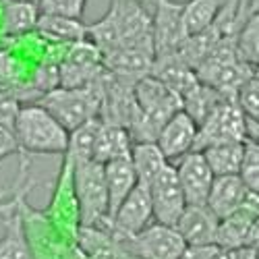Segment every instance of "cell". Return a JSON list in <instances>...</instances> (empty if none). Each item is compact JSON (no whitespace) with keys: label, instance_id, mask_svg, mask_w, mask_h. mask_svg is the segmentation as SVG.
I'll return each mask as SVG.
<instances>
[{"label":"cell","instance_id":"cell-27","mask_svg":"<svg viewBox=\"0 0 259 259\" xmlns=\"http://www.w3.org/2000/svg\"><path fill=\"white\" fill-rule=\"evenodd\" d=\"M241 179L251 193L259 195V139L245 141V160H243Z\"/></svg>","mask_w":259,"mask_h":259},{"label":"cell","instance_id":"cell-9","mask_svg":"<svg viewBox=\"0 0 259 259\" xmlns=\"http://www.w3.org/2000/svg\"><path fill=\"white\" fill-rule=\"evenodd\" d=\"M197 135H199L197 122L193 120L185 110H181L162 126L156 143L160 147V152L164 154V158L170 164H177L187 154L195 152Z\"/></svg>","mask_w":259,"mask_h":259},{"label":"cell","instance_id":"cell-36","mask_svg":"<svg viewBox=\"0 0 259 259\" xmlns=\"http://www.w3.org/2000/svg\"><path fill=\"white\" fill-rule=\"evenodd\" d=\"M29 3H39V0H29Z\"/></svg>","mask_w":259,"mask_h":259},{"label":"cell","instance_id":"cell-12","mask_svg":"<svg viewBox=\"0 0 259 259\" xmlns=\"http://www.w3.org/2000/svg\"><path fill=\"white\" fill-rule=\"evenodd\" d=\"M220 220L207 205H187L179 224L175 226L187 247H209L218 239Z\"/></svg>","mask_w":259,"mask_h":259},{"label":"cell","instance_id":"cell-29","mask_svg":"<svg viewBox=\"0 0 259 259\" xmlns=\"http://www.w3.org/2000/svg\"><path fill=\"white\" fill-rule=\"evenodd\" d=\"M27 166H29L27 158H21V170H19V179H17V183H15V189H13V195H11V199H7V201H0V215H3V218H5V215H9V213L19 205L21 195L29 193L31 187L35 185L31 179H27Z\"/></svg>","mask_w":259,"mask_h":259},{"label":"cell","instance_id":"cell-26","mask_svg":"<svg viewBox=\"0 0 259 259\" xmlns=\"http://www.w3.org/2000/svg\"><path fill=\"white\" fill-rule=\"evenodd\" d=\"M247 118V139H259V77H251L236 96Z\"/></svg>","mask_w":259,"mask_h":259},{"label":"cell","instance_id":"cell-8","mask_svg":"<svg viewBox=\"0 0 259 259\" xmlns=\"http://www.w3.org/2000/svg\"><path fill=\"white\" fill-rule=\"evenodd\" d=\"M152 218H154V205H152L149 189L143 185H137L131 191V195L122 201V205L114 213V218L102 226H108L116 236L131 239V236L139 234L143 228L152 224Z\"/></svg>","mask_w":259,"mask_h":259},{"label":"cell","instance_id":"cell-25","mask_svg":"<svg viewBox=\"0 0 259 259\" xmlns=\"http://www.w3.org/2000/svg\"><path fill=\"white\" fill-rule=\"evenodd\" d=\"M236 56L253 71L259 67V15H249L236 33Z\"/></svg>","mask_w":259,"mask_h":259},{"label":"cell","instance_id":"cell-10","mask_svg":"<svg viewBox=\"0 0 259 259\" xmlns=\"http://www.w3.org/2000/svg\"><path fill=\"white\" fill-rule=\"evenodd\" d=\"M187 205H205L213 185V172L201 152H191L175 164Z\"/></svg>","mask_w":259,"mask_h":259},{"label":"cell","instance_id":"cell-35","mask_svg":"<svg viewBox=\"0 0 259 259\" xmlns=\"http://www.w3.org/2000/svg\"><path fill=\"white\" fill-rule=\"evenodd\" d=\"M255 77H259V67H257V69H255Z\"/></svg>","mask_w":259,"mask_h":259},{"label":"cell","instance_id":"cell-28","mask_svg":"<svg viewBox=\"0 0 259 259\" xmlns=\"http://www.w3.org/2000/svg\"><path fill=\"white\" fill-rule=\"evenodd\" d=\"M39 13L46 15H62L71 19H83L88 0H39Z\"/></svg>","mask_w":259,"mask_h":259},{"label":"cell","instance_id":"cell-20","mask_svg":"<svg viewBox=\"0 0 259 259\" xmlns=\"http://www.w3.org/2000/svg\"><path fill=\"white\" fill-rule=\"evenodd\" d=\"M133 168L137 172V181L143 187H149L160 172L170 164L160 152L158 143H135L131 154Z\"/></svg>","mask_w":259,"mask_h":259},{"label":"cell","instance_id":"cell-11","mask_svg":"<svg viewBox=\"0 0 259 259\" xmlns=\"http://www.w3.org/2000/svg\"><path fill=\"white\" fill-rule=\"evenodd\" d=\"M257 215H259V195L249 191L245 203L236 209L232 215L220 220L215 245H218L220 249H224V251H232V249L245 247L249 230H251V224L255 222Z\"/></svg>","mask_w":259,"mask_h":259},{"label":"cell","instance_id":"cell-21","mask_svg":"<svg viewBox=\"0 0 259 259\" xmlns=\"http://www.w3.org/2000/svg\"><path fill=\"white\" fill-rule=\"evenodd\" d=\"M39 7L29 0H9L5 5V21L3 31L5 35H23L37 27Z\"/></svg>","mask_w":259,"mask_h":259},{"label":"cell","instance_id":"cell-16","mask_svg":"<svg viewBox=\"0 0 259 259\" xmlns=\"http://www.w3.org/2000/svg\"><path fill=\"white\" fill-rule=\"evenodd\" d=\"M133 145L135 141L124 126L102 120L96 139L94 160L100 164H108L114 160H128L133 154Z\"/></svg>","mask_w":259,"mask_h":259},{"label":"cell","instance_id":"cell-2","mask_svg":"<svg viewBox=\"0 0 259 259\" xmlns=\"http://www.w3.org/2000/svg\"><path fill=\"white\" fill-rule=\"evenodd\" d=\"M104 77V75H102ZM104 102V88L102 79L88 88H58L41 98H37L35 104H39L67 128L75 131L81 124L90 122L94 118H100Z\"/></svg>","mask_w":259,"mask_h":259},{"label":"cell","instance_id":"cell-22","mask_svg":"<svg viewBox=\"0 0 259 259\" xmlns=\"http://www.w3.org/2000/svg\"><path fill=\"white\" fill-rule=\"evenodd\" d=\"M224 100H230V98H224L220 92H215L213 88L205 83H197L185 98H183V110L197 122V126H201L207 116L218 108Z\"/></svg>","mask_w":259,"mask_h":259},{"label":"cell","instance_id":"cell-24","mask_svg":"<svg viewBox=\"0 0 259 259\" xmlns=\"http://www.w3.org/2000/svg\"><path fill=\"white\" fill-rule=\"evenodd\" d=\"M228 0H187L185 7V29L189 35H195L207 29Z\"/></svg>","mask_w":259,"mask_h":259},{"label":"cell","instance_id":"cell-34","mask_svg":"<svg viewBox=\"0 0 259 259\" xmlns=\"http://www.w3.org/2000/svg\"><path fill=\"white\" fill-rule=\"evenodd\" d=\"M247 13L259 15V0H247Z\"/></svg>","mask_w":259,"mask_h":259},{"label":"cell","instance_id":"cell-3","mask_svg":"<svg viewBox=\"0 0 259 259\" xmlns=\"http://www.w3.org/2000/svg\"><path fill=\"white\" fill-rule=\"evenodd\" d=\"M71 166L81 226H102L108 220V187L104 164L90 160Z\"/></svg>","mask_w":259,"mask_h":259},{"label":"cell","instance_id":"cell-32","mask_svg":"<svg viewBox=\"0 0 259 259\" xmlns=\"http://www.w3.org/2000/svg\"><path fill=\"white\" fill-rule=\"evenodd\" d=\"M228 259H259L257 257V249L253 247H239L228 251Z\"/></svg>","mask_w":259,"mask_h":259},{"label":"cell","instance_id":"cell-1","mask_svg":"<svg viewBox=\"0 0 259 259\" xmlns=\"http://www.w3.org/2000/svg\"><path fill=\"white\" fill-rule=\"evenodd\" d=\"M69 131L46 108L31 102L21 106L15 122V137L19 143V156L27 158L35 154L64 156L69 149Z\"/></svg>","mask_w":259,"mask_h":259},{"label":"cell","instance_id":"cell-15","mask_svg":"<svg viewBox=\"0 0 259 259\" xmlns=\"http://www.w3.org/2000/svg\"><path fill=\"white\" fill-rule=\"evenodd\" d=\"M104 172H106V187H108V220L106 222H110L114 218V213L118 211V207L122 205V201L139 185V181H137V172L133 168L131 158L104 164Z\"/></svg>","mask_w":259,"mask_h":259},{"label":"cell","instance_id":"cell-37","mask_svg":"<svg viewBox=\"0 0 259 259\" xmlns=\"http://www.w3.org/2000/svg\"><path fill=\"white\" fill-rule=\"evenodd\" d=\"M257 257H259V249H257Z\"/></svg>","mask_w":259,"mask_h":259},{"label":"cell","instance_id":"cell-18","mask_svg":"<svg viewBox=\"0 0 259 259\" xmlns=\"http://www.w3.org/2000/svg\"><path fill=\"white\" fill-rule=\"evenodd\" d=\"M46 39L64 41V44H77L81 39H88V25L81 19H71L62 15H46L39 13L37 27Z\"/></svg>","mask_w":259,"mask_h":259},{"label":"cell","instance_id":"cell-19","mask_svg":"<svg viewBox=\"0 0 259 259\" xmlns=\"http://www.w3.org/2000/svg\"><path fill=\"white\" fill-rule=\"evenodd\" d=\"M25 195H21V199ZM21 199H19V203H21ZM0 259H33L27 236H25L23 215L19 211V205L9 215H5V234H3V239H0Z\"/></svg>","mask_w":259,"mask_h":259},{"label":"cell","instance_id":"cell-17","mask_svg":"<svg viewBox=\"0 0 259 259\" xmlns=\"http://www.w3.org/2000/svg\"><path fill=\"white\" fill-rule=\"evenodd\" d=\"M205 162L209 164L213 177L241 175L245 160V141H224L201 149Z\"/></svg>","mask_w":259,"mask_h":259},{"label":"cell","instance_id":"cell-13","mask_svg":"<svg viewBox=\"0 0 259 259\" xmlns=\"http://www.w3.org/2000/svg\"><path fill=\"white\" fill-rule=\"evenodd\" d=\"M152 77H156L158 81H162L166 88L175 92L181 100L199 83L195 69L189 67L179 52L154 58Z\"/></svg>","mask_w":259,"mask_h":259},{"label":"cell","instance_id":"cell-14","mask_svg":"<svg viewBox=\"0 0 259 259\" xmlns=\"http://www.w3.org/2000/svg\"><path fill=\"white\" fill-rule=\"evenodd\" d=\"M247 195H249V189L243 183L241 175H234V177H215L205 205L211 209V213L218 220H224V218L232 215L236 209H239L245 203Z\"/></svg>","mask_w":259,"mask_h":259},{"label":"cell","instance_id":"cell-6","mask_svg":"<svg viewBox=\"0 0 259 259\" xmlns=\"http://www.w3.org/2000/svg\"><path fill=\"white\" fill-rule=\"evenodd\" d=\"M224 141H247V118L236 100H224L199 126L195 152Z\"/></svg>","mask_w":259,"mask_h":259},{"label":"cell","instance_id":"cell-4","mask_svg":"<svg viewBox=\"0 0 259 259\" xmlns=\"http://www.w3.org/2000/svg\"><path fill=\"white\" fill-rule=\"evenodd\" d=\"M185 7L187 0H154L152 35L156 58L179 52L189 37L185 29Z\"/></svg>","mask_w":259,"mask_h":259},{"label":"cell","instance_id":"cell-31","mask_svg":"<svg viewBox=\"0 0 259 259\" xmlns=\"http://www.w3.org/2000/svg\"><path fill=\"white\" fill-rule=\"evenodd\" d=\"M11 154H21L15 131H11L7 126H0V162L5 158H9Z\"/></svg>","mask_w":259,"mask_h":259},{"label":"cell","instance_id":"cell-23","mask_svg":"<svg viewBox=\"0 0 259 259\" xmlns=\"http://www.w3.org/2000/svg\"><path fill=\"white\" fill-rule=\"evenodd\" d=\"M100 124H102V118H94L90 122L81 124L79 128H75V131H71L69 149H67V154H64L71 160V164H81V162L94 160V149H96Z\"/></svg>","mask_w":259,"mask_h":259},{"label":"cell","instance_id":"cell-5","mask_svg":"<svg viewBox=\"0 0 259 259\" xmlns=\"http://www.w3.org/2000/svg\"><path fill=\"white\" fill-rule=\"evenodd\" d=\"M122 241L131 259H181L187 251V243L179 230L160 222L149 224L139 234Z\"/></svg>","mask_w":259,"mask_h":259},{"label":"cell","instance_id":"cell-33","mask_svg":"<svg viewBox=\"0 0 259 259\" xmlns=\"http://www.w3.org/2000/svg\"><path fill=\"white\" fill-rule=\"evenodd\" d=\"M245 247H253V249H259V215L255 218V222L251 224V230H249V236H247V245Z\"/></svg>","mask_w":259,"mask_h":259},{"label":"cell","instance_id":"cell-30","mask_svg":"<svg viewBox=\"0 0 259 259\" xmlns=\"http://www.w3.org/2000/svg\"><path fill=\"white\" fill-rule=\"evenodd\" d=\"M21 112V102L11 92H0V126L15 131V122Z\"/></svg>","mask_w":259,"mask_h":259},{"label":"cell","instance_id":"cell-7","mask_svg":"<svg viewBox=\"0 0 259 259\" xmlns=\"http://www.w3.org/2000/svg\"><path fill=\"white\" fill-rule=\"evenodd\" d=\"M147 189L149 195H152L156 222L166 226H177L183 211L187 209V199L181 189L175 164H168Z\"/></svg>","mask_w":259,"mask_h":259}]
</instances>
